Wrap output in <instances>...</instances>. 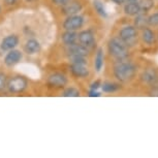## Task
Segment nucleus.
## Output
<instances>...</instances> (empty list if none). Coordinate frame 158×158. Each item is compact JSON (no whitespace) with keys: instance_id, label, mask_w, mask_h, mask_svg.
Wrapping results in <instances>:
<instances>
[{"instance_id":"nucleus-1","label":"nucleus","mask_w":158,"mask_h":158,"mask_svg":"<svg viewBox=\"0 0 158 158\" xmlns=\"http://www.w3.org/2000/svg\"><path fill=\"white\" fill-rule=\"evenodd\" d=\"M114 74L120 82H129L135 74V66L130 62H120L114 67Z\"/></svg>"},{"instance_id":"nucleus-2","label":"nucleus","mask_w":158,"mask_h":158,"mask_svg":"<svg viewBox=\"0 0 158 158\" xmlns=\"http://www.w3.org/2000/svg\"><path fill=\"white\" fill-rule=\"evenodd\" d=\"M109 53L113 57L123 60L128 56V47L120 37H114L109 41Z\"/></svg>"},{"instance_id":"nucleus-3","label":"nucleus","mask_w":158,"mask_h":158,"mask_svg":"<svg viewBox=\"0 0 158 158\" xmlns=\"http://www.w3.org/2000/svg\"><path fill=\"white\" fill-rule=\"evenodd\" d=\"M119 37L124 41L127 47H132L138 41V30L132 26H126L121 29Z\"/></svg>"},{"instance_id":"nucleus-4","label":"nucleus","mask_w":158,"mask_h":158,"mask_svg":"<svg viewBox=\"0 0 158 158\" xmlns=\"http://www.w3.org/2000/svg\"><path fill=\"white\" fill-rule=\"evenodd\" d=\"M28 82L24 77H14L8 81L7 88L11 93H21L27 88Z\"/></svg>"},{"instance_id":"nucleus-5","label":"nucleus","mask_w":158,"mask_h":158,"mask_svg":"<svg viewBox=\"0 0 158 158\" xmlns=\"http://www.w3.org/2000/svg\"><path fill=\"white\" fill-rule=\"evenodd\" d=\"M83 24H84V18L79 15H73V16H68L67 19L64 21L63 28L65 30L76 31L82 27Z\"/></svg>"},{"instance_id":"nucleus-6","label":"nucleus","mask_w":158,"mask_h":158,"mask_svg":"<svg viewBox=\"0 0 158 158\" xmlns=\"http://www.w3.org/2000/svg\"><path fill=\"white\" fill-rule=\"evenodd\" d=\"M67 84V79L62 73H53L48 77V85L53 88H63Z\"/></svg>"},{"instance_id":"nucleus-7","label":"nucleus","mask_w":158,"mask_h":158,"mask_svg":"<svg viewBox=\"0 0 158 158\" xmlns=\"http://www.w3.org/2000/svg\"><path fill=\"white\" fill-rule=\"evenodd\" d=\"M82 4L79 1H68L67 3L62 5V13L66 16H73V15H77L82 10Z\"/></svg>"},{"instance_id":"nucleus-8","label":"nucleus","mask_w":158,"mask_h":158,"mask_svg":"<svg viewBox=\"0 0 158 158\" xmlns=\"http://www.w3.org/2000/svg\"><path fill=\"white\" fill-rule=\"evenodd\" d=\"M77 40H79L80 44H83V46L86 48L93 47V44H95L94 34L89 30L82 31L81 33H79V35H77Z\"/></svg>"},{"instance_id":"nucleus-9","label":"nucleus","mask_w":158,"mask_h":158,"mask_svg":"<svg viewBox=\"0 0 158 158\" xmlns=\"http://www.w3.org/2000/svg\"><path fill=\"white\" fill-rule=\"evenodd\" d=\"M70 71L76 77H86L89 74V70L86 63H71Z\"/></svg>"},{"instance_id":"nucleus-10","label":"nucleus","mask_w":158,"mask_h":158,"mask_svg":"<svg viewBox=\"0 0 158 158\" xmlns=\"http://www.w3.org/2000/svg\"><path fill=\"white\" fill-rule=\"evenodd\" d=\"M67 53L71 56H87L89 53L88 48L84 47L81 44H73L67 46Z\"/></svg>"},{"instance_id":"nucleus-11","label":"nucleus","mask_w":158,"mask_h":158,"mask_svg":"<svg viewBox=\"0 0 158 158\" xmlns=\"http://www.w3.org/2000/svg\"><path fill=\"white\" fill-rule=\"evenodd\" d=\"M141 79L143 82L147 83L149 85L154 86L158 82V74L155 69H153V68H149V69H146L145 71H143Z\"/></svg>"},{"instance_id":"nucleus-12","label":"nucleus","mask_w":158,"mask_h":158,"mask_svg":"<svg viewBox=\"0 0 158 158\" xmlns=\"http://www.w3.org/2000/svg\"><path fill=\"white\" fill-rule=\"evenodd\" d=\"M19 44V37L17 35H8L5 38H3V40L1 41L0 48L3 51H10L14 48H16Z\"/></svg>"},{"instance_id":"nucleus-13","label":"nucleus","mask_w":158,"mask_h":158,"mask_svg":"<svg viewBox=\"0 0 158 158\" xmlns=\"http://www.w3.org/2000/svg\"><path fill=\"white\" fill-rule=\"evenodd\" d=\"M22 58V54H21L20 51L18 50H10V53H7V55L4 58V63L7 66H13V65L17 64L18 62L21 60Z\"/></svg>"},{"instance_id":"nucleus-14","label":"nucleus","mask_w":158,"mask_h":158,"mask_svg":"<svg viewBox=\"0 0 158 158\" xmlns=\"http://www.w3.org/2000/svg\"><path fill=\"white\" fill-rule=\"evenodd\" d=\"M25 52L29 55H33L40 50V44L36 40H29L25 44Z\"/></svg>"},{"instance_id":"nucleus-15","label":"nucleus","mask_w":158,"mask_h":158,"mask_svg":"<svg viewBox=\"0 0 158 158\" xmlns=\"http://www.w3.org/2000/svg\"><path fill=\"white\" fill-rule=\"evenodd\" d=\"M124 13L128 16H136L141 13L139 2H127L124 6Z\"/></svg>"},{"instance_id":"nucleus-16","label":"nucleus","mask_w":158,"mask_h":158,"mask_svg":"<svg viewBox=\"0 0 158 158\" xmlns=\"http://www.w3.org/2000/svg\"><path fill=\"white\" fill-rule=\"evenodd\" d=\"M62 41L66 44V46H69V44H73L77 41V34L74 31H70V30H66L62 34Z\"/></svg>"},{"instance_id":"nucleus-17","label":"nucleus","mask_w":158,"mask_h":158,"mask_svg":"<svg viewBox=\"0 0 158 158\" xmlns=\"http://www.w3.org/2000/svg\"><path fill=\"white\" fill-rule=\"evenodd\" d=\"M142 38H143V40H144L146 44H152L155 41V34H154V32L151 30V29L145 28V29H143Z\"/></svg>"},{"instance_id":"nucleus-18","label":"nucleus","mask_w":158,"mask_h":158,"mask_svg":"<svg viewBox=\"0 0 158 158\" xmlns=\"http://www.w3.org/2000/svg\"><path fill=\"white\" fill-rule=\"evenodd\" d=\"M148 25L147 18L145 17V15H136V18L135 20V27L138 29H145L146 26Z\"/></svg>"},{"instance_id":"nucleus-19","label":"nucleus","mask_w":158,"mask_h":158,"mask_svg":"<svg viewBox=\"0 0 158 158\" xmlns=\"http://www.w3.org/2000/svg\"><path fill=\"white\" fill-rule=\"evenodd\" d=\"M94 66H95V69H96V71H98V73L101 70V68H102V66H103V52L101 49L98 50L97 53H96Z\"/></svg>"},{"instance_id":"nucleus-20","label":"nucleus","mask_w":158,"mask_h":158,"mask_svg":"<svg viewBox=\"0 0 158 158\" xmlns=\"http://www.w3.org/2000/svg\"><path fill=\"white\" fill-rule=\"evenodd\" d=\"M93 5H94L95 10L97 11L98 15H100L101 17H106V16H108L106 8H104V5H103L102 2L100 1V0H94Z\"/></svg>"},{"instance_id":"nucleus-21","label":"nucleus","mask_w":158,"mask_h":158,"mask_svg":"<svg viewBox=\"0 0 158 158\" xmlns=\"http://www.w3.org/2000/svg\"><path fill=\"white\" fill-rule=\"evenodd\" d=\"M138 2L141 11H148L154 6V0H139Z\"/></svg>"},{"instance_id":"nucleus-22","label":"nucleus","mask_w":158,"mask_h":158,"mask_svg":"<svg viewBox=\"0 0 158 158\" xmlns=\"http://www.w3.org/2000/svg\"><path fill=\"white\" fill-rule=\"evenodd\" d=\"M102 86V91L103 92H115L120 89V86L118 84H115V83H104Z\"/></svg>"},{"instance_id":"nucleus-23","label":"nucleus","mask_w":158,"mask_h":158,"mask_svg":"<svg viewBox=\"0 0 158 158\" xmlns=\"http://www.w3.org/2000/svg\"><path fill=\"white\" fill-rule=\"evenodd\" d=\"M63 96H65V97H79L80 91L73 87L67 88V89H65L63 92Z\"/></svg>"},{"instance_id":"nucleus-24","label":"nucleus","mask_w":158,"mask_h":158,"mask_svg":"<svg viewBox=\"0 0 158 158\" xmlns=\"http://www.w3.org/2000/svg\"><path fill=\"white\" fill-rule=\"evenodd\" d=\"M147 22L149 26H153V27L158 26V13L153 14V15H151L150 17H148Z\"/></svg>"},{"instance_id":"nucleus-25","label":"nucleus","mask_w":158,"mask_h":158,"mask_svg":"<svg viewBox=\"0 0 158 158\" xmlns=\"http://www.w3.org/2000/svg\"><path fill=\"white\" fill-rule=\"evenodd\" d=\"M71 63H87L85 56H71Z\"/></svg>"},{"instance_id":"nucleus-26","label":"nucleus","mask_w":158,"mask_h":158,"mask_svg":"<svg viewBox=\"0 0 158 158\" xmlns=\"http://www.w3.org/2000/svg\"><path fill=\"white\" fill-rule=\"evenodd\" d=\"M6 87V76L4 73H0V91Z\"/></svg>"},{"instance_id":"nucleus-27","label":"nucleus","mask_w":158,"mask_h":158,"mask_svg":"<svg viewBox=\"0 0 158 158\" xmlns=\"http://www.w3.org/2000/svg\"><path fill=\"white\" fill-rule=\"evenodd\" d=\"M53 3H55L56 5H64L65 3H67L69 0H52Z\"/></svg>"},{"instance_id":"nucleus-28","label":"nucleus","mask_w":158,"mask_h":158,"mask_svg":"<svg viewBox=\"0 0 158 158\" xmlns=\"http://www.w3.org/2000/svg\"><path fill=\"white\" fill-rule=\"evenodd\" d=\"M89 96H90V97H99L100 93H99V92H97L96 90H92V89H91V91L89 92Z\"/></svg>"},{"instance_id":"nucleus-29","label":"nucleus","mask_w":158,"mask_h":158,"mask_svg":"<svg viewBox=\"0 0 158 158\" xmlns=\"http://www.w3.org/2000/svg\"><path fill=\"white\" fill-rule=\"evenodd\" d=\"M100 82L99 81H96V82H94V83H92L91 84V89L92 90H97L98 88L100 87Z\"/></svg>"},{"instance_id":"nucleus-30","label":"nucleus","mask_w":158,"mask_h":158,"mask_svg":"<svg viewBox=\"0 0 158 158\" xmlns=\"http://www.w3.org/2000/svg\"><path fill=\"white\" fill-rule=\"evenodd\" d=\"M151 96H158V86L153 87V89L151 90Z\"/></svg>"},{"instance_id":"nucleus-31","label":"nucleus","mask_w":158,"mask_h":158,"mask_svg":"<svg viewBox=\"0 0 158 158\" xmlns=\"http://www.w3.org/2000/svg\"><path fill=\"white\" fill-rule=\"evenodd\" d=\"M4 1H5V3L8 4V5H13V4L16 3L18 0H4Z\"/></svg>"},{"instance_id":"nucleus-32","label":"nucleus","mask_w":158,"mask_h":158,"mask_svg":"<svg viewBox=\"0 0 158 158\" xmlns=\"http://www.w3.org/2000/svg\"><path fill=\"white\" fill-rule=\"evenodd\" d=\"M112 1H114L115 3H117V4H122L125 1V0H112Z\"/></svg>"},{"instance_id":"nucleus-33","label":"nucleus","mask_w":158,"mask_h":158,"mask_svg":"<svg viewBox=\"0 0 158 158\" xmlns=\"http://www.w3.org/2000/svg\"><path fill=\"white\" fill-rule=\"evenodd\" d=\"M126 2H138L139 0H125Z\"/></svg>"},{"instance_id":"nucleus-34","label":"nucleus","mask_w":158,"mask_h":158,"mask_svg":"<svg viewBox=\"0 0 158 158\" xmlns=\"http://www.w3.org/2000/svg\"><path fill=\"white\" fill-rule=\"evenodd\" d=\"M28 1H33V0H28Z\"/></svg>"},{"instance_id":"nucleus-35","label":"nucleus","mask_w":158,"mask_h":158,"mask_svg":"<svg viewBox=\"0 0 158 158\" xmlns=\"http://www.w3.org/2000/svg\"><path fill=\"white\" fill-rule=\"evenodd\" d=\"M0 10H1V8H0Z\"/></svg>"}]
</instances>
